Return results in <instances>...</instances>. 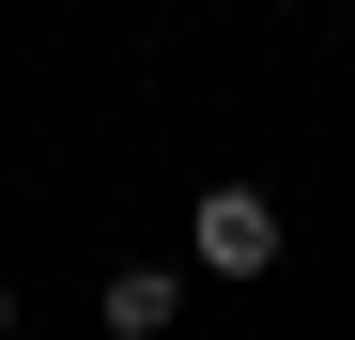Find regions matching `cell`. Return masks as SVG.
I'll use <instances>...</instances> for the list:
<instances>
[{
	"mask_svg": "<svg viewBox=\"0 0 355 340\" xmlns=\"http://www.w3.org/2000/svg\"><path fill=\"white\" fill-rule=\"evenodd\" d=\"M0 340H16V278H0Z\"/></svg>",
	"mask_w": 355,
	"mask_h": 340,
	"instance_id": "obj_3",
	"label": "cell"
},
{
	"mask_svg": "<svg viewBox=\"0 0 355 340\" xmlns=\"http://www.w3.org/2000/svg\"><path fill=\"white\" fill-rule=\"evenodd\" d=\"M170 309H186L170 263H108V278H93V325H108V340H170Z\"/></svg>",
	"mask_w": 355,
	"mask_h": 340,
	"instance_id": "obj_2",
	"label": "cell"
},
{
	"mask_svg": "<svg viewBox=\"0 0 355 340\" xmlns=\"http://www.w3.org/2000/svg\"><path fill=\"white\" fill-rule=\"evenodd\" d=\"M278 248H293V232H278L263 186H201V201H186V263H201V278H278Z\"/></svg>",
	"mask_w": 355,
	"mask_h": 340,
	"instance_id": "obj_1",
	"label": "cell"
}]
</instances>
